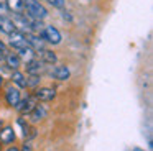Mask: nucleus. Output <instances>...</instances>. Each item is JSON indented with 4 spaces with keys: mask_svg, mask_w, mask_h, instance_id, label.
<instances>
[{
    "mask_svg": "<svg viewBox=\"0 0 153 151\" xmlns=\"http://www.w3.org/2000/svg\"><path fill=\"white\" fill-rule=\"evenodd\" d=\"M38 56H40V59L45 62V64H54V62L58 61V58H56V54H54L51 49H46L45 48L43 51H40V53H36Z\"/></svg>",
    "mask_w": 153,
    "mask_h": 151,
    "instance_id": "nucleus-14",
    "label": "nucleus"
},
{
    "mask_svg": "<svg viewBox=\"0 0 153 151\" xmlns=\"http://www.w3.org/2000/svg\"><path fill=\"white\" fill-rule=\"evenodd\" d=\"M63 18H64V20H68V21H71V20H73V16L69 15V12H66V10H63Z\"/></svg>",
    "mask_w": 153,
    "mask_h": 151,
    "instance_id": "nucleus-21",
    "label": "nucleus"
},
{
    "mask_svg": "<svg viewBox=\"0 0 153 151\" xmlns=\"http://www.w3.org/2000/svg\"><path fill=\"white\" fill-rule=\"evenodd\" d=\"M132 151H145V150H142V148H133Z\"/></svg>",
    "mask_w": 153,
    "mask_h": 151,
    "instance_id": "nucleus-24",
    "label": "nucleus"
},
{
    "mask_svg": "<svg viewBox=\"0 0 153 151\" xmlns=\"http://www.w3.org/2000/svg\"><path fill=\"white\" fill-rule=\"evenodd\" d=\"M23 35H25V39H27L28 46L35 51V54L45 49V39H41V36H36L33 33H23Z\"/></svg>",
    "mask_w": 153,
    "mask_h": 151,
    "instance_id": "nucleus-5",
    "label": "nucleus"
},
{
    "mask_svg": "<svg viewBox=\"0 0 153 151\" xmlns=\"http://www.w3.org/2000/svg\"><path fill=\"white\" fill-rule=\"evenodd\" d=\"M69 76H71L69 67H68V66H63V64L56 66V67L51 71V77H54L56 81H66V79H69Z\"/></svg>",
    "mask_w": 153,
    "mask_h": 151,
    "instance_id": "nucleus-9",
    "label": "nucleus"
},
{
    "mask_svg": "<svg viewBox=\"0 0 153 151\" xmlns=\"http://www.w3.org/2000/svg\"><path fill=\"white\" fill-rule=\"evenodd\" d=\"M50 5H53L54 8H59V10H63L64 7H66V0H46Z\"/></svg>",
    "mask_w": 153,
    "mask_h": 151,
    "instance_id": "nucleus-18",
    "label": "nucleus"
},
{
    "mask_svg": "<svg viewBox=\"0 0 153 151\" xmlns=\"http://www.w3.org/2000/svg\"><path fill=\"white\" fill-rule=\"evenodd\" d=\"M7 7L10 10H13V13H23V2L22 0H7Z\"/></svg>",
    "mask_w": 153,
    "mask_h": 151,
    "instance_id": "nucleus-16",
    "label": "nucleus"
},
{
    "mask_svg": "<svg viewBox=\"0 0 153 151\" xmlns=\"http://www.w3.org/2000/svg\"><path fill=\"white\" fill-rule=\"evenodd\" d=\"M22 151H33V148H31V144H30V143H25V144H23V148H22Z\"/></svg>",
    "mask_w": 153,
    "mask_h": 151,
    "instance_id": "nucleus-22",
    "label": "nucleus"
},
{
    "mask_svg": "<svg viewBox=\"0 0 153 151\" xmlns=\"http://www.w3.org/2000/svg\"><path fill=\"white\" fill-rule=\"evenodd\" d=\"M15 25L13 21H12V18H8V16H0V31L5 33V35H10L12 31H15Z\"/></svg>",
    "mask_w": 153,
    "mask_h": 151,
    "instance_id": "nucleus-13",
    "label": "nucleus"
},
{
    "mask_svg": "<svg viewBox=\"0 0 153 151\" xmlns=\"http://www.w3.org/2000/svg\"><path fill=\"white\" fill-rule=\"evenodd\" d=\"M0 59H2V56H0Z\"/></svg>",
    "mask_w": 153,
    "mask_h": 151,
    "instance_id": "nucleus-26",
    "label": "nucleus"
},
{
    "mask_svg": "<svg viewBox=\"0 0 153 151\" xmlns=\"http://www.w3.org/2000/svg\"><path fill=\"white\" fill-rule=\"evenodd\" d=\"M7 12H8V7H7V3L0 0V16H7Z\"/></svg>",
    "mask_w": 153,
    "mask_h": 151,
    "instance_id": "nucleus-19",
    "label": "nucleus"
},
{
    "mask_svg": "<svg viewBox=\"0 0 153 151\" xmlns=\"http://www.w3.org/2000/svg\"><path fill=\"white\" fill-rule=\"evenodd\" d=\"M0 148H2V144H0Z\"/></svg>",
    "mask_w": 153,
    "mask_h": 151,
    "instance_id": "nucleus-27",
    "label": "nucleus"
},
{
    "mask_svg": "<svg viewBox=\"0 0 153 151\" xmlns=\"http://www.w3.org/2000/svg\"><path fill=\"white\" fill-rule=\"evenodd\" d=\"M4 58H5V64H7L10 69H15V71H17V69L22 66V58L13 51H8Z\"/></svg>",
    "mask_w": 153,
    "mask_h": 151,
    "instance_id": "nucleus-10",
    "label": "nucleus"
},
{
    "mask_svg": "<svg viewBox=\"0 0 153 151\" xmlns=\"http://www.w3.org/2000/svg\"><path fill=\"white\" fill-rule=\"evenodd\" d=\"M35 97H36V100L40 102H51L54 97H56V90L51 87H40L35 90Z\"/></svg>",
    "mask_w": 153,
    "mask_h": 151,
    "instance_id": "nucleus-6",
    "label": "nucleus"
},
{
    "mask_svg": "<svg viewBox=\"0 0 153 151\" xmlns=\"http://www.w3.org/2000/svg\"><path fill=\"white\" fill-rule=\"evenodd\" d=\"M46 108L43 107V105H40V104H36L33 107V110L28 113V118H30V121L31 123H36V121H40V120H43L45 117H46Z\"/></svg>",
    "mask_w": 153,
    "mask_h": 151,
    "instance_id": "nucleus-8",
    "label": "nucleus"
},
{
    "mask_svg": "<svg viewBox=\"0 0 153 151\" xmlns=\"http://www.w3.org/2000/svg\"><path fill=\"white\" fill-rule=\"evenodd\" d=\"M41 81L40 74H30V77H27V87H36Z\"/></svg>",
    "mask_w": 153,
    "mask_h": 151,
    "instance_id": "nucleus-17",
    "label": "nucleus"
},
{
    "mask_svg": "<svg viewBox=\"0 0 153 151\" xmlns=\"http://www.w3.org/2000/svg\"><path fill=\"white\" fill-rule=\"evenodd\" d=\"M20 98H22V95H20V89L18 87H8L5 90V100H7V104L10 107H15L20 102Z\"/></svg>",
    "mask_w": 153,
    "mask_h": 151,
    "instance_id": "nucleus-7",
    "label": "nucleus"
},
{
    "mask_svg": "<svg viewBox=\"0 0 153 151\" xmlns=\"http://www.w3.org/2000/svg\"><path fill=\"white\" fill-rule=\"evenodd\" d=\"M36 104H38L36 97L31 94V95H28L27 98H20V102L15 105V108H17V112H18L20 115H28L31 110H33V107H35Z\"/></svg>",
    "mask_w": 153,
    "mask_h": 151,
    "instance_id": "nucleus-3",
    "label": "nucleus"
},
{
    "mask_svg": "<svg viewBox=\"0 0 153 151\" xmlns=\"http://www.w3.org/2000/svg\"><path fill=\"white\" fill-rule=\"evenodd\" d=\"M15 141V130L12 127H5L4 130H0V143L10 144Z\"/></svg>",
    "mask_w": 153,
    "mask_h": 151,
    "instance_id": "nucleus-12",
    "label": "nucleus"
},
{
    "mask_svg": "<svg viewBox=\"0 0 153 151\" xmlns=\"http://www.w3.org/2000/svg\"><path fill=\"white\" fill-rule=\"evenodd\" d=\"M7 151H20V150H18V148H15V146H12V148H8Z\"/></svg>",
    "mask_w": 153,
    "mask_h": 151,
    "instance_id": "nucleus-23",
    "label": "nucleus"
},
{
    "mask_svg": "<svg viewBox=\"0 0 153 151\" xmlns=\"http://www.w3.org/2000/svg\"><path fill=\"white\" fill-rule=\"evenodd\" d=\"M12 81L17 84L18 89H27V77H25L20 71H15L13 74H12Z\"/></svg>",
    "mask_w": 153,
    "mask_h": 151,
    "instance_id": "nucleus-15",
    "label": "nucleus"
},
{
    "mask_svg": "<svg viewBox=\"0 0 153 151\" xmlns=\"http://www.w3.org/2000/svg\"><path fill=\"white\" fill-rule=\"evenodd\" d=\"M8 53V46L5 44L4 41H2V39H0V56H2V58H4L5 54H7Z\"/></svg>",
    "mask_w": 153,
    "mask_h": 151,
    "instance_id": "nucleus-20",
    "label": "nucleus"
},
{
    "mask_svg": "<svg viewBox=\"0 0 153 151\" xmlns=\"http://www.w3.org/2000/svg\"><path fill=\"white\" fill-rule=\"evenodd\" d=\"M45 62L41 61V59H30V61H27V72L28 74H40L41 71H43L45 67Z\"/></svg>",
    "mask_w": 153,
    "mask_h": 151,
    "instance_id": "nucleus-11",
    "label": "nucleus"
},
{
    "mask_svg": "<svg viewBox=\"0 0 153 151\" xmlns=\"http://www.w3.org/2000/svg\"><path fill=\"white\" fill-rule=\"evenodd\" d=\"M23 2V10L30 18L35 20H45L48 16V10L41 5L38 0H22Z\"/></svg>",
    "mask_w": 153,
    "mask_h": 151,
    "instance_id": "nucleus-1",
    "label": "nucleus"
},
{
    "mask_svg": "<svg viewBox=\"0 0 153 151\" xmlns=\"http://www.w3.org/2000/svg\"><path fill=\"white\" fill-rule=\"evenodd\" d=\"M40 36L45 39V41L50 43V44H59L61 39H63V36H61L59 30H58L56 26H46V28L41 31Z\"/></svg>",
    "mask_w": 153,
    "mask_h": 151,
    "instance_id": "nucleus-4",
    "label": "nucleus"
},
{
    "mask_svg": "<svg viewBox=\"0 0 153 151\" xmlns=\"http://www.w3.org/2000/svg\"><path fill=\"white\" fill-rule=\"evenodd\" d=\"M2 84H4V79H2V74H0V87H2Z\"/></svg>",
    "mask_w": 153,
    "mask_h": 151,
    "instance_id": "nucleus-25",
    "label": "nucleus"
},
{
    "mask_svg": "<svg viewBox=\"0 0 153 151\" xmlns=\"http://www.w3.org/2000/svg\"><path fill=\"white\" fill-rule=\"evenodd\" d=\"M8 44H10L15 51H20V49H23V48H30L27 39H25V35L22 31H18V30H15V31H12L10 35H8Z\"/></svg>",
    "mask_w": 153,
    "mask_h": 151,
    "instance_id": "nucleus-2",
    "label": "nucleus"
}]
</instances>
